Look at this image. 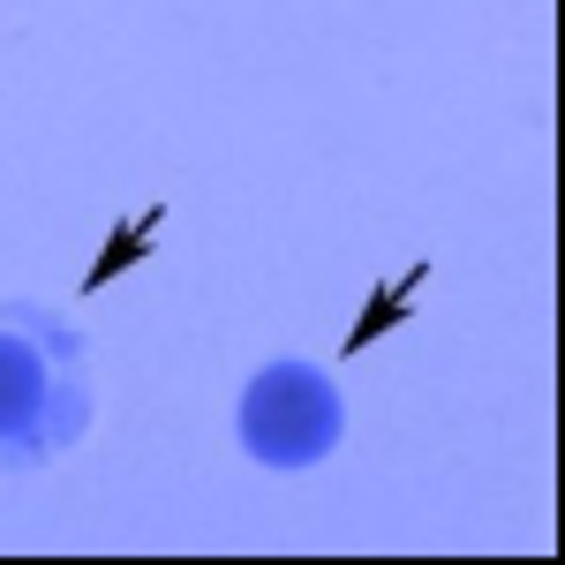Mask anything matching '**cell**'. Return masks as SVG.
Segmentation results:
<instances>
[{"label":"cell","instance_id":"1","mask_svg":"<svg viewBox=\"0 0 565 565\" xmlns=\"http://www.w3.org/2000/svg\"><path fill=\"white\" fill-rule=\"evenodd\" d=\"M90 423L84 332L31 302H0V468H53Z\"/></svg>","mask_w":565,"mask_h":565},{"label":"cell","instance_id":"2","mask_svg":"<svg viewBox=\"0 0 565 565\" xmlns=\"http://www.w3.org/2000/svg\"><path fill=\"white\" fill-rule=\"evenodd\" d=\"M340 385L309 362H264L257 377L242 385V407H234V430H242V452L257 468H279V476H302L317 468L332 445H340Z\"/></svg>","mask_w":565,"mask_h":565},{"label":"cell","instance_id":"3","mask_svg":"<svg viewBox=\"0 0 565 565\" xmlns=\"http://www.w3.org/2000/svg\"><path fill=\"white\" fill-rule=\"evenodd\" d=\"M159 234H167V204H151V212H136L129 226H114V234H106V249H98V264L84 271V295H106L129 264H143L151 249H159Z\"/></svg>","mask_w":565,"mask_h":565},{"label":"cell","instance_id":"4","mask_svg":"<svg viewBox=\"0 0 565 565\" xmlns=\"http://www.w3.org/2000/svg\"><path fill=\"white\" fill-rule=\"evenodd\" d=\"M423 279H430V264H407V271H392L385 287L370 295V309L354 317V332H348V348H340V354H362L370 340H385L392 324H407V317H415V295H423Z\"/></svg>","mask_w":565,"mask_h":565}]
</instances>
